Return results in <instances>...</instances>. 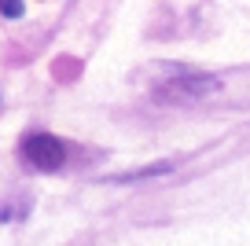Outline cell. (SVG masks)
<instances>
[{
	"mask_svg": "<svg viewBox=\"0 0 250 246\" xmlns=\"http://www.w3.org/2000/svg\"><path fill=\"white\" fill-rule=\"evenodd\" d=\"M221 81L213 74H195V70H180L173 81H162V85L155 88V100L162 103H195L203 100V96L217 92Z\"/></svg>",
	"mask_w": 250,
	"mask_h": 246,
	"instance_id": "6da1fadb",
	"label": "cell"
},
{
	"mask_svg": "<svg viewBox=\"0 0 250 246\" xmlns=\"http://www.w3.org/2000/svg\"><path fill=\"white\" fill-rule=\"evenodd\" d=\"M66 154H70L66 144H62L59 136H52V132H30V136L22 140V158L41 173L62 169V165H66Z\"/></svg>",
	"mask_w": 250,
	"mask_h": 246,
	"instance_id": "7a4b0ae2",
	"label": "cell"
},
{
	"mask_svg": "<svg viewBox=\"0 0 250 246\" xmlns=\"http://www.w3.org/2000/svg\"><path fill=\"white\" fill-rule=\"evenodd\" d=\"M0 15H4V19H22L26 4H22V0H4V4H0Z\"/></svg>",
	"mask_w": 250,
	"mask_h": 246,
	"instance_id": "3957f363",
	"label": "cell"
}]
</instances>
